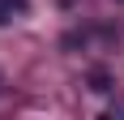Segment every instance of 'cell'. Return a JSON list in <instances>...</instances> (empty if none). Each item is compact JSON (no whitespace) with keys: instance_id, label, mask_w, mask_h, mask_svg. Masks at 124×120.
I'll return each mask as SVG.
<instances>
[]
</instances>
